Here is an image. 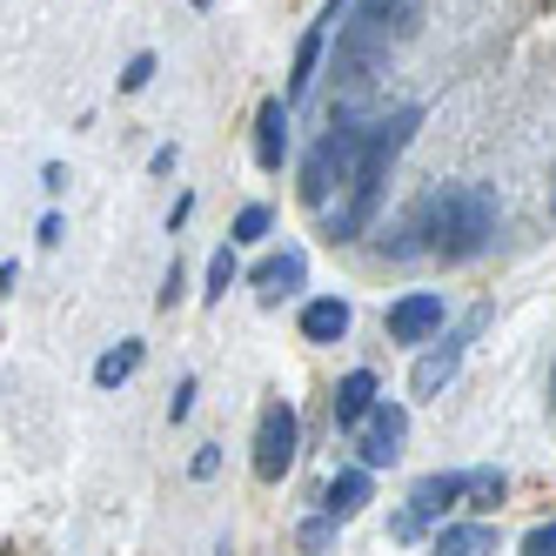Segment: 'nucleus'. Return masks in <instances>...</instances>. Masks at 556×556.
I'll return each instance as SVG.
<instances>
[{
	"mask_svg": "<svg viewBox=\"0 0 556 556\" xmlns=\"http://www.w3.org/2000/svg\"><path fill=\"white\" fill-rule=\"evenodd\" d=\"M496 222H503V208H496V194L483 181H443V188H429L416 202V215H409V228L422 235V249L443 255V262L483 255Z\"/></svg>",
	"mask_w": 556,
	"mask_h": 556,
	"instance_id": "nucleus-1",
	"label": "nucleus"
},
{
	"mask_svg": "<svg viewBox=\"0 0 556 556\" xmlns=\"http://www.w3.org/2000/svg\"><path fill=\"white\" fill-rule=\"evenodd\" d=\"M416 122H422L416 108H395V114H382V122H369V154H363V175H355V188H349L342 202L329 208V235H336V242H349V235H363V228L376 222L382 181H389V168H395V154L409 148Z\"/></svg>",
	"mask_w": 556,
	"mask_h": 556,
	"instance_id": "nucleus-2",
	"label": "nucleus"
},
{
	"mask_svg": "<svg viewBox=\"0 0 556 556\" xmlns=\"http://www.w3.org/2000/svg\"><path fill=\"white\" fill-rule=\"evenodd\" d=\"M363 154H369V128L363 122H329L323 141H315L308 162H302V202L329 215L355 188V175H363Z\"/></svg>",
	"mask_w": 556,
	"mask_h": 556,
	"instance_id": "nucleus-3",
	"label": "nucleus"
},
{
	"mask_svg": "<svg viewBox=\"0 0 556 556\" xmlns=\"http://www.w3.org/2000/svg\"><path fill=\"white\" fill-rule=\"evenodd\" d=\"M295 435H302V422H295V409L282 403V395L262 403V422H255V476H262V483H282V476H289Z\"/></svg>",
	"mask_w": 556,
	"mask_h": 556,
	"instance_id": "nucleus-4",
	"label": "nucleus"
},
{
	"mask_svg": "<svg viewBox=\"0 0 556 556\" xmlns=\"http://www.w3.org/2000/svg\"><path fill=\"white\" fill-rule=\"evenodd\" d=\"M403 435H409V409L403 403H376L355 429V450H363V469H389L403 456Z\"/></svg>",
	"mask_w": 556,
	"mask_h": 556,
	"instance_id": "nucleus-5",
	"label": "nucleus"
},
{
	"mask_svg": "<svg viewBox=\"0 0 556 556\" xmlns=\"http://www.w3.org/2000/svg\"><path fill=\"white\" fill-rule=\"evenodd\" d=\"M443 329V295H403L389 308V342H429Z\"/></svg>",
	"mask_w": 556,
	"mask_h": 556,
	"instance_id": "nucleus-6",
	"label": "nucleus"
},
{
	"mask_svg": "<svg viewBox=\"0 0 556 556\" xmlns=\"http://www.w3.org/2000/svg\"><path fill=\"white\" fill-rule=\"evenodd\" d=\"M282 154H289V101H262V114H255V162L282 168Z\"/></svg>",
	"mask_w": 556,
	"mask_h": 556,
	"instance_id": "nucleus-7",
	"label": "nucleus"
},
{
	"mask_svg": "<svg viewBox=\"0 0 556 556\" xmlns=\"http://www.w3.org/2000/svg\"><path fill=\"white\" fill-rule=\"evenodd\" d=\"M422 8H429V0H363L355 14L376 21V27L389 34V41H409V34L422 27Z\"/></svg>",
	"mask_w": 556,
	"mask_h": 556,
	"instance_id": "nucleus-8",
	"label": "nucleus"
},
{
	"mask_svg": "<svg viewBox=\"0 0 556 556\" xmlns=\"http://www.w3.org/2000/svg\"><path fill=\"white\" fill-rule=\"evenodd\" d=\"M376 409V376L369 369H349L342 382H336V422H349V429H363V416Z\"/></svg>",
	"mask_w": 556,
	"mask_h": 556,
	"instance_id": "nucleus-9",
	"label": "nucleus"
},
{
	"mask_svg": "<svg viewBox=\"0 0 556 556\" xmlns=\"http://www.w3.org/2000/svg\"><path fill=\"white\" fill-rule=\"evenodd\" d=\"M456 496H469V476H422L416 496H409V516H416V523H429V516H443Z\"/></svg>",
	"mask_w": 556,
	"mask_h": 556,
	"instance_id": "nucleus-10",
	"label": "nucleus"
},
{
	"mask_svg": "<svg viewBox=\"0 0 556 556\" xmlns=\"http://www.w3.org/2000/svg\"><path fill=\"white\" fill-rule=\"evenodd\" d=\"M302 275H308V255H302V249H282V255H268V262L255 268V289H262V295H295Z\"/></svg>",
	"mask_w": 556,
	"mask_h": 556,
	"instance_id": "nucleus-11",
	"label": "nucleus"
},
{
	"mask_svg": "<svg viewBox=\"0 0 556 556\" xmlns=\"http://www.w3.org/2000/svg\"><path fill=\"white\" fill-rule=\"evenodd\" d=\"M302 336H308V342H342V336H349V302H342V295L308 302V308H302Z\"/></svg>",
	"mask_w": 556,
	"mask_h": 556,
	"instance_id": "nucleus-12",
	"label": "nucleus"
},
{
	"mask_svg": "<svg viewBox=\"0 0 556 556\" xmlns=\"http://www.w3.org/2000/svg\"><path fill=\"white\" fill-rule=\"evenodd\" d=\"M363 503H369V469H349V476H336V483L323 490V516H336V523H349Z\"/></svg>",
	"mask_w": 556,
	"mask_h": 556,
	"instance_id": "nucleus-13",
	"label": "nucleus"
},
{
	"mask_svg": "<svg viewBox=\"0 0 556 556\" xmlns=\"http://www.w3.org/2000/svg\"><path fill=\"white\" fill-rule=\"evenodd\" d=\"M429 556H496V530L490 523H456V530L435 536Z\"/></svg>",
	"mask_w": 556,
	"mask_h": 556,
	"instance_id": "nucleus-14",
	"label": "nucleus"
},
{
	"mask_svg": "<svg viewBox=\"0 0 556 556\" xmlns=\"http://www.w3.org/2000/svg\"><path fill=\"white\" fill-rule=\"evenodd\" d=\"M456 363H463V342H450V349L422 355V363H416V376H409V389H416V395H435V389H443V382L456 376Z\"/></svg>",
	"mask_w": 556,
	"mask_h": 556,
	"instance_id": "nucleus-15",
	"label": "nucleus"
},
{
	"mask_svg": "<svg viewBox=\"0 0 556 556\" xmlns=\"http://www.w3.org/2000/svg\"><path fill=\"white\" fill-rule=\"evenodd\" d=\"M135 369H141V342H122V349H108L101 363H94V382H101V389H122Z\"/></svg>",
	"mask_w": 556,
	"mask_h": 556,
	"instance_id": "nucleus-16",
	"label": "nucleus"
},
{
	"mask_svg": "<svg viewBox=\"0 0 556 556\" xmlns=\"http://www.w3.org/2000/svg\"><path fill=\"white\" fill-rule=\"evenodd\" d=\"M235 275H242V262H235V249H215V262H208V289H202V295H208V302H222Z\"/></svg>",
	"mask_w": 556,
	"mask_h": 556,
	"instance_id": "nucleus-17",
	"label": "nucleus"
},
{
	"mask_svg": "<svg viewBox=\"0 0 556 556\" xmlns=\"http://www.w3.org/2000/svg\"><path fill=\"white\" fill-rule=\"evenodd\" d=\"M262 235H268V208H262V202H249L242 215H235V242H262Z\"/></svg>",
	"mask_w": 556,
	"mask_h": 556,
	"instance_id": "nucleus-18",
	"label": "nucleus"
},
{
	"mask_svg": "<svg viewBox=\"0 0 556 556\" xmlns=\"http://www.w3.org/2000/svg\"><path fill=\"white\" fill-rule=\"evenodd\" d=\"M469 496H476V509L496 503V496H503V476H496V469H476V476H469Z\"/></svg>",
	"mask_w": 556,
	"mask_h": 556,
	"instance_id": "nucleus-19",
	"label": "nucleus"
},
{
	"mask_svg": "<svg viewBox=\"0 0 556 556\" xmlns=\"http://www.w3.org/2000/svg\"><path fill=\"white\" fill-rule=\"evenodd\" d=\"M148 74H154V54H135V61L122 67V94H135V88H148Z\"/></svg>",
	"mask_w": 556,
	"mask_h": 556,
	"instance_id": "nucleus-20",
	"label": "nucleus"
},
{
	"mask_svg": "<svg viewBox=\"0 0 556 556\" xmlns=\"http://www.w3.org/2000/svg\"><path fill=\"white\" fill-rule=\"evenodd\" d=\"M523 556H556V523H536V530L523 536Z\"/></svg>",
	"mask_w": 556,
	"mask_h": 556,
	"instance_id": "nucleus-21",
	"label": "nucleus"
},
{
	"mask_svg": "<svg viewBox=\"0 0 556 556\" xmlns=\"http://www.w3.org/2000/svg\"><path fill=\"white\" fill-rule=\"evenodd\" d=\"M188 409H194V382H175V395H168V416H175V422H181V416H188Z\"/></svg>",
	"mask_w": 556,
	"mask_h": 556,
	"instance_id": "nucleus-22",
	"label": "nucleus"
},
{
	"mask_svg": "<svg viewBox=\"0 0 556 556\" xmlns=\"http://www.w3.org/2000/svg\"><path fill=\"white\" fill-rule=\"evenodd\" d=\"M549 409H556V369H549Z\"/></svg>",
	"mask_w": 556,
	"mask_h": 556,
	"instance_id": "nucleus-23",
	"label": "nucleus"
},
{
	"mask_svg": "<svg viewBox=\"0 0 556 556\" xmlns=\"http://www.w3.org/2000/svg\"><path fill=\"white\" fill-rule=\"evenodd\" d=\"M549 208H556V188H549Z\"/></svg>",
	"mask_w": 556,
	"mask_h": 556,
	"instance_id": "nucleus-24",
	"label": "nucleus"
},
{
	"mask_svg": "<svg viewBox=\"0 0 556 556\" xmlns=\"http://www.w3.org/2000/svg\"><path fill=\"white\" fill-rule=\"evenodd\" d=\"M194 8H208V0H194Z\"/></svg>",
	"mask_w": 556,
	"mask_h": 556,
	"instance_id": "nucleus-25",
	"label": "nucleus"
}]
</instances>
